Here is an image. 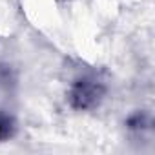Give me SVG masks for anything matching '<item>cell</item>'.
<instances>
[{
    "instance_id": "1",
    "label": "cell",
    "mask_w": 155,
    "mask_h": 155,
    "mask_svg": "<svg viewBox=\"0 0 155 155\" xmlns=\"http://www.w3.org/2000/svg\"><path fill=\"white\" fill-rule=\"evenodd\" d=\"M101 95H102V88L97 82L82 79V81L77 82L73 86V90H71V104L75 108L88 110V108L95 106L101 101Z\"/></svg>"
},
{
    "instance_id": "2",
    "label": "cell",
    "mask_w": 155,
    "mask_h": 155,
    "mask_svg": "<svg viewBox=\"0 0 155 155\" xmlns=\"http://www.w3.org/2000/svg\"><path fill=\"white\" fill-rule=\"evenodd\" d=\"M11 133V120L4 115H0V139H6Z\"/></svg>"
}]
</instances>
